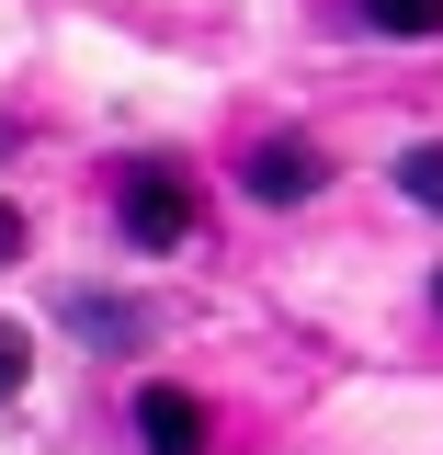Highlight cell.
<instances>
[{"label": "cell", "mask_w": 443, "mask_h": 455, "mask_svg": "<svg viewBox=\"0 0 443 455\" xmlns=\"http://www.w3.org/2000/svg\"><path fill=\"white\" fill-rule=\"evenodd\" d=\"M114 217H125V239H137V251H182V239H194V171L137 160L125 182H114Z\"/></svg>", "instance_id": "1"}, {"label": "cell", "mask_w": 443, "mask_h": 455, "mask_svg": "<svg viewBox=\"0 0 443 455\" xmlns=\"http://www.w3.org/2000/svg\"><path fill=\"white\" fill-rule=\"evenodd\" d=\"M239 182H250V205H307V194L330 182V160H319L307 137H250V148H239Z\"/></svg>", "instance_id": "2"}, {"label": "cell", "mask_w": 443, "mask_h": 455, "mask_svg": "<svg viewBox=\"0 0 443 455\" xmlns=\"http://www.w3.org/2000/svg\"><path fill=\"white\" fill-rule=\"evenodd\" d=\"M137 433H148V455H205V398L194 387H137Z\"/></svg>", "instance_id": "3"}, {"label": "cell", "mask_w": 443, "mask_h": 455, "mask_svg": "<svg viewBox=\"0 0 443 455\" xmlns=\"http://www.w3.org/2000/svg\"><path fill=\"white\" fill-rule=\"evenodd\" d=\"M57 319L91 341V353H137V341H148V307H137V296H91V284H80V296H68Z\"/></svg>", "instance_id": "4"}, {"label": "cell", "mask_w": 443, "mask_h": 455, "mask_svg": "<svg viewBox=\"0 0 443 455\" xmlns=\"http://www.w3.org/2000/svg\"><path fill=\"white\" fill-rule=\"evenodd\" d=\"M352 12H364L376 35H409V46H421V35H443V0H352Z\"/></svg>", "instance_id": "5"}, {"label": "cell", "mask_w": 443, "mask_h": 455, "mask_svg": "<svg viewBox=\"0 0 443 455\" xmlns=\"http://www.w3.org/2000/svg\"><path fill=\"white\" fill-rule=\"evenodd\" d=\"M398 194H409L421 217H443V137H421V148L398 160Z\"/></svg>", "instance_id": "6"}, {"label": "cell", "mask_w": 443, "mask_h": 455, "mask_svg": "<svg viewBox=\"0 0 443 455\" xmlns=\"http://www.w3.org/2000/svg\"><path fill=\"white\" fill-rule=\"evenodd\" d=\"M23 376H35V341L0 319V398H23Z\"/></svg>", "instance_id": "7"}, {"label": "cell", "mask_w": 443, "mask_h": 455, "mask_svg": "<svg viewBox=\"0 0 443 455\" xmlns=\"http://www.w3.org/2000/svg\"><path fill=\"white\" fill-rule=\"evenodd\" d=\"M12 251H23V217H12V205H0V262H12Z\"/></svg>", "instance_id": "8"}, {"label": "cell", "mask_w": 443, "mask_h": 455, "mask_svg": "<svg viewBox=\"0 0 443 455\" xmlns=\"http://www.w3.org/2000/svg\"><path fill=\"white\" fill-rule=\"evenodd\" d=\"M0 148H12V114H0Z\"/></svg>", "instance_id": "9"}, {"label": "cell", "mask_w": 443, "mask_h": 455, "mask_svg": "<svg viewBox=\"0 0 443 455\" xmlns=\"http://www.w3.org/2000/svg\"><path fill=\"white\" fill-rule=\"evenodd\" d=\"M432 307H443V274H432Z\"/></svg>", "instance_id": "10"}]
</instances>
